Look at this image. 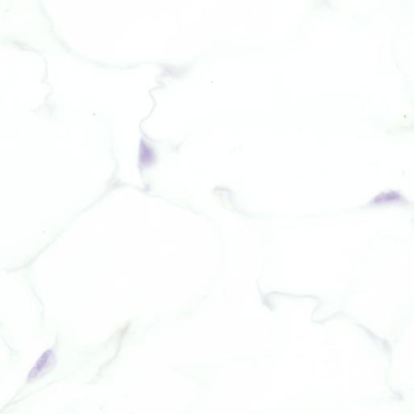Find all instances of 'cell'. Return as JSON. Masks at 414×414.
<instances>
[{"label":"cell","mask_w":414,"mask_h":414,"mask_svg":"<svg viewBox=\"0 0 414 414\" xmlns=\"http://www.w3.org/2000/svg\"><path fill=\"white\" fill-rule=\"evenodd\" d=\"M53 358H54V355H53V353L51 351L46 352L38 361V363H36L35 367L33 368V370H31L29 378H33H33L38 376L40 373L49 367Z\"/></svg>","instance_id":"6da1fadb"}]
</instances>
